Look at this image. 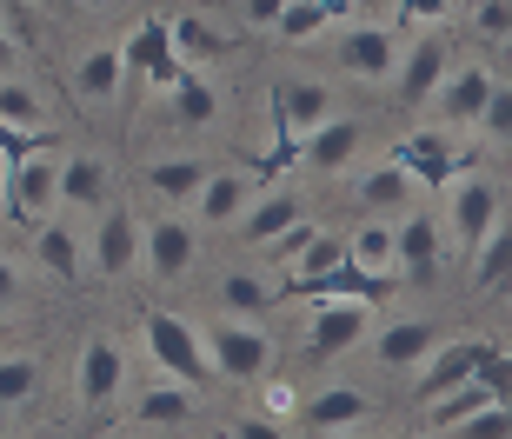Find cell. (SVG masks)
<instances>
[{"label": "cell", "mask_w": 512, "mask_h": 439, "mask_svg": "<svg viewBox=\"0 0 512 439\" xmlns=\"http://www.w3.org/2000/svg\"><path fill=\"white\" fill-rule=\"evenodd\" d=\"M280 7H286V0H247V20H253V27H273Z\"/></svg>", "instance_id": "42"}, {"label": "cell", "mask_w": 512, "mask_h": 439, "mask_svg": "<svg viewBox=\"0 0 512 439\" xmlns=\"http://www.w3.org/2000/svg\"><path fill=\"white\" fill-rule=\"evenodd\" d=\"M473 127L493 140V147H512V87H499V80H493V94H486V107H479Z\"/></svg>", "instance_id": "36"}, {"label": "cell", "mask_w": 512, "mask_h": 439, "mask_svg": "<svg viewBox=\"0 0 512 439\" xmlns=\"http://www.w3.org/2000/svg\"><path fill=\"white\" fill-rule=\"evenodd\" d=\"M147 353L153 366L167 373V380H187V386H207L213 380V360H207V340H200V326H187L180 313H147Z\"/></svg>", "instance_id": "7"}, {"label": "cell", "mask_w": 512, "mask_h": 439, "mask_svg": "<svg viewBox=\"0 0 512 439\" xmlns=\"http://www.w3.org/2000/svg\"><path fill=\"white\" fill-rule=\"evenodd\" d=\"M340 260H346V240H340V233H326V227H313V240H306V247L286 260V287L306 293L313 280H326V273L340 267Z\"/></svg>", "instance_id": "31"}, {"label": "cell", "mask_w": 512, "mask_h": 439, "mask_svg": "<svg viewBox=\"0 0 512 439\" xmlns=\"http://www.w3.org/2000/svg\"><path fill=\"white\" fill-rule=\"evenodd\" d=\"M34 267L47 273V280H67V287L87 273V233H80V220L67 207L34 220Z\"/></svg>", "instance_id": "11"}, {"label": "cell", "mask_w": 512, "mask_h": 439, "mask_svg": "<svg viewBox=\"0 0 512 439\" xmlns=\"http://www.w3.org/2000/svg\"><path fill=\"white\" fill-rule=\"evenodd\" d=\"M20 293H27V280H20V260H14V253H0V306H20Z\"/></svg>", "instance_id": "40"}, {"label": "cell", "mask_w": 512, "mask_h": 439, "mask_svg": "<svg viewBox=\"0 0 512 439\" xmlns=\"http://www.w3.org/2000/svg\"><path fill=\"white\" fill-rule=\"evenodd\" d=\"M20 67H27V40H20V27L7 14H0V80L7 74H20Z\"/></svg>", "instance_id": "39"}, {"label": "cell", "mask_w": 512, "mask_h": 439, "mask_svg": "<svg viewBox=\"0 0 512 439\" xmlns=\"http://www.w3.org/2000/svg\"><path fill=\"white\" fill-rule=\"evenodd\" d=\"M300 213H306V200L293 187H266V193H253V200H247V213L233 220V233H240L247 247H266V240H280Z\"/></svg>", "instance_id": "23"}, {"label": "cell", "mask_w": 512, "mask_h": 439, "mask_svg": "<svg viewBox=\"0 0 512 439\" xmlns=\"http://www.w3.org/2000/svg\"><path fill=\"white\" fill-rule=\"evenodd\" d=\"M486 94H493V74L479 67V60H466V67H446V80L433 87V107L446 127H473L479 107H486Z\"/></svg>", "instance_id": "22"}, {"label": "cell", "mask_w": 512, "mask_h": 439, "mask_svg": "<svg viewBox=\"0 0 512 439\" xmlns=\"http://www.w3.org/2000/svg\"><path fill=\"white\" fill-rule=\"evenodd\" d=\"M346 260L360 273H373V280H393V220L366 213L360 227H353V240H346Z\"/></svg>", "instance_id": "30"}, {"label": "cell", "mask_w": 512, "mask_h": 439, "mask_svg": "<svg viewBox=\"0 0 512 439\" xmlns=\"http://www.w3.org/2000/svg\"><path fill=\"white\" fill-rule=\"evenodd\" d=\"M446 233H453V247L473 260L479 253V240L499 227V187L486 180V173H473V167H459L453 180H446Z\"/></svg>", "instance_id": "5"}, {"label": "cell", "mask_w": 512, "mask_h": 439, "mask_svg": "<svg viewBox=\"0 0 512 439\" xmlns=\"http://www.w3.org/2000/svg\"><path fill=\"white\" fill-rule=\"evenodd\" d=\"M34 393H40V353L7 346V353H0V413H20Z\"/></svg>", "instance_id": "32"}, {"label": "cell", "mask_w": 512, "mask_h": 439, "mask_svg": "<svg viewBox=\"0 0 512 439\" xmlns=\"http://www.w3.org/2000/svg\"><path fill=\"white\" fill-rule=\"evenodd\" d=\"M200 340H207V360L220 380H266L273 373V340H266L260 320L220 313L213 326H200Z\"/></svg>", "instance_id": "4"}, {"label": "cell", "mask_w": 512, "mask_h": 439, "mask_svg": "<svg viewBox=\"0 0 512 439\" xmlns=\"http://www.w3.org/2000/svg\"><path fill=\"white\" fill-rule=\"evenodd\" d=\"M353 200H360L366 213H386V220H399V213L419 200V180L399 160H380V167H366L360 173V187H353Z\"/></svg>", "instance_id": "25"}, {"label": "cell", "mask_w": 512, "mask_h": 439, "mask_svg": "<svg viewBox=\"0 0 512 439\" xmlns=\"http://www.w3.org/2000/svg\"><path fill=\"white\" fill-rule=\"evenodd\" d=\"M114 200V167L107 153H60V207L67 213H94Z\"/></svg>", "instance_id": "19"}, {"label": "cell", "mask_w": 512, "mask_h": 439, "mask_svg": "<svg viewBox=\"0 0 512 439\" xmlns=\"http://www.w3.org/2000/svg\"><path fill=\"white\" fill-rule=\"evenodd\" d=\"M439 340H446V333H439L433 320H393L380 340H373V360L380 366H419Z\"/></svg>", "instance_id": "28"}, {"label": "cell", "mask_w": 512, "mask_h": 439, "mask_svg": "<svg viewBox=\"0 0 512 439\" xmlns=\"http://www.w3.org/2000/svg\"><path fill=\"white\" fill-rule=\"evenodd\" d=\"M193 406H200V386L160 380V386H147V393L127 406V426H140V433H173V426L193 420Z\"/></svg>", "instance_id": "21"}, {"label": "cell", "mask_w": 512, "mask_h": 439, "mask_svg": "<svg viewBox=\"0 0 512 439\" xmlns=\"http://www.w3.org/2000/svg\"><path fill=\"white\" fill-rule=\"evenodd\" d=\"M393 160L413 173L419 187H433V193L446 187L459 167H466V153L453 147V127H426V134H406V140L393 147Z\"/></svg>", "instance_id": "17"}, {"label": "cell", "mask_w": 512, "mask_h": 439, "mask_svg": "<svg viewBox=\"0 0 512 439\" xmlns=\"http://www.w3.org/2000/svg\"><path fill=\"white\" fill-rule=\"evenodd\" d=\"M493 346L486 340H439L426 360H419V380H413V393H419V406L426 400H439V393H453L459 380H473L479 373V360H486Z\"/></svg>", "instance_id": "18"}, {"label": "cell", "mask_w": 512, "mask_h": 439, "mask_svg": "<svg viewBox=\"0 0 512 439\" xmlns=\"http://www.w3.org/2000/svg\"><path fill=\"white\" fill-rule=\"evenodd\" d=\"M446 67H453V34L406 40V47H399V67H393V94L406 100V107H426L433 87L446 80Z\"/></svg>", "instance_id": "10"}, {"label": "cell", "mask_w": 512, "mask_h": 439, "mask_svg": "<svg viewBox=\"0 0 512 439\" xmlns=\"http://www.w3.org/2000/svg\"><path fill=\"white\" fill-rule=\"evenodd\" d=\"M360 140H366V127L360 120H346V114H333V120H320L313 134H300V167H313V173H346L353 167V153H360Z\"/></svg>", "instance_id": "20"}, {"label": "cell", "mask_w": 512, "mask_h": 439, "mask_svg": "<svg viewBox=\"0 0 512 439\" xmlns=\"http://www.w3.org/2000/svg\"><path fill=\"white\" fill-rule=\"evenodd\" d=\"M167 40H173V54L187 60V67H213V60L233 47L227 27H220V20H207V14H173L167 20Z\"/></svg>", "instance_id": "27"}, {"label": "cell", "mask_w": 512, "mask_h": 439, "mask_svg": "<svg viewBox=\"0 0 512 439\" xmlns=\"http://www.w3.org/2000/svg\"><path fill=\"white\" fill-rule=\"evenodd\" d=\"M439 247H446L439 213L406 207L393 220V273H406V280H433V273H439Z\"/></svg>", "instance_id": "12"}, {"label": "cell", "mask_w": 512, "mask_h": 439, "mask_svg": "<svg viewBox=\"0 0 512 439\" xmlns=\"http://www.w3.org/2000/svg\"><path fill=\"white\" fill-rule=\"evenodd\" d=\"M127 94V54H120V40H94L87 54L74 60V100L80 107H114Z\"/></svg>", "instance_id": "16"}, {"label": "cell", "mask_w": 512, "mask_h": 439, "mask_svg": "<svg viewBox=\"0 0 512 439\" xmlns=\"http://www.w3.org/2000/svg\"><path fill=\"white\" fill-rule=\"evenodd\" d=\"M80 7H114V0H80Z\"/></svg>", "instance_id": "45"}, {"label": "cell", "mask_w": 512, "mask_h": 439, "mask_svg": "<svg viewBox=\"0 0 512 439\" xmlns=\"http://www.w3.org/2000/svg\"><path fill=\"white\" fill-rule=\"evenodd\" d=\"M120 54H127V87H133V80H147V87L173 94V80L187 74V60L173 54V40H167V20H140L133 40H120Z\"/></svg>", "instance_id": "13"}, {"label": "cell", "mask_w": 512, "mask_h": 439, "mask_svg": "<svg viewBox=\"0 0 512 439\" xmlns=\"http://www.w3.org/2000/svg\"><path fill=\"white\" fill-rule=\"evenodd\" d=\"M233 433H240V439H273V433H280V426H273V420H240V426H233Z\"/></svg>", "instance_id": "43"}, {"label": "cell", "mask_w": 512, "mask_h": 439, "mask_svg": "<svg viewBox=\"0 0 512 439\" xmlns=\"http://www.w3.org/2000/svg\"><path fill=\"white\" fill-rule=\"evenodd\" d=\"M326 27H333V14H326L320 0H286L280 20H273V34H280V40H313V34H326Z\"/></svg>", "instance_id": "35"}, {"label": "cell", "mask_w": 512, "mask_h": 439, "mask_svg": "<svg viewBox=\"0 0 512 439\" xmlns=\"http://www.w3.org/2000/svg\"><path fill=\"white\" fill-rule=\"evenodd\" d=\"M333 34V60H340L346 80H360V87H393V67H399V47L406 40L386 27V20H333L326 27Z\"/></svg>", "instance_id": "1"}, {"label": "cell", "mask_w": 512, "mask_h": 439, "mask_svg": "<svg viewBox=\"0 0 512 439\" xmlns=\"http://www.w3.org/2000/svg\"><path fill=\"white\" fill-rule=\"evenodd\" d=\"M173 114L187 120V127H213V120H220V87H213L200 67H187V74L173 80Z\"/></svg>", "instance_id": "33"}, {"label": "cell", "mask_w": 512, "mask_h": 439, "mask_svg": "<svg viewBox=\"0 0 512 439\" xmlns=\"http://www.w3.org/2000/svg\"><path fill=\"white\" fill-rule=\"evenodd\" d=\"M473 34L506 47V40H512V0H479V7H473Z\"/></svg>", "instance_id": "38"}, {"label": "cell", "mask_w": 512, "mask_h": 439, "mask_svg": "<svg viewBox=\"0 0 512 439\" xmlns=\"http://www.w3.org/2000/svg\"><path fill=\"white\" fill-rule=\"evenodd\" d=\"M506 280H512V227L499 220L473 253V287H506Z\"/></svg>", "instance_id": "34"}, {"label": "cell", "mask_w": 512, "mask_h": 439, "mask_svg": "<svg viewBox=\"0 0 512 439\" xmlns=\"http://www.w3.org/2000/svg\"><path fill=\"white\" fill-rule=\"evenodd\" d=\"M200 267V227H193L180 207L140 220V273H153L160 287H180L187 273Z\"/></svg>", "instance_id": "3"}, {"label": "cell", "mask_w": 512, "mask_h": 439, "mask_svg": "<svg viewBox=\"0 0 512 439\" xmlns=\"http://www.w3.org/2000/svg\"><path fill=\"white\" fill-rule=\"evenodd\" d=\"M373 420V400H366L360 386H326L313 400L300 406V426L306 433H353V426Z\"/></svg>", "instance_id": "24"}, {"label": "cell", "mask_w": 512, "mask_h": 439, "mask_svg": "<svg viewBox=\"0 0 512 439\" xmlns=\"http://www.w3.org/2000/svg\"><path fill=\"white\" fill-rule=\"evenodd\" d=\"M54 207H60V153L47 140H34V147H20L7 160V200H0V213H14L20 227H34Z\"/></svg>", "instance_id": "2"}, {"label": "cell", "mask_w": 512, "mask_h": 439, "mask_svg": "<svg viewBox=\"0 0 512 439\" xmlns=\"http://www.w3.org/2000/svg\"><path fill=\"white\" fill-rule=\"evenodd\" d=\"M74 393H80V413H107L127 393V346L114 333H87V346L74 360Z\"/></svg>", "instance_id": "9"}, {"label": "cell", "mask_w": 512, "mask_h": 439, "mask_svg": "<svg viewBox=\"0 0 512 439\" xmlns=\"http://www.w3.org/2000/svg\"><path fill=\"white\" fill-rule=\"evenodd\" d=\"M506 54H512V40H506Z\"/></svg>", "instance_id": "46"}, {"label": "cell", "mask_w": 512, "mask_h": 439, "mask_svg": "<svg viewBox=\"0 0 512 439\" xmlns=\"http://www.w3.org/2000/svg\"><path fill=\"white\" fill-rule=\"evenodd\" d=\"M453 433H466V439H506L512 433V400H493V406H479V413H466Z\"/></svg>", "instance_id": "37"}, {"label": "cell", "mask_w": 512, "mask_h": 439, "mask_svg": "<svg viewBox=\"0 0 512 439\" xmlns=\"http://www.w3.org/2000/svg\"><path fill=\"white\" fill-rule=\"evenodd\" d=\"M366 333H373V300H360V293H326L306 313V353L313 360H340Z\"/></svg>", "instance_id": "6"}, {"label": "cell", "mask_w": 512, "mask_h": 439, "mask_svg": "<svg viewBox=\"0 0 512 439\" xmlns=\"http://www.w3.org/2000/svg\"><path fill=\"white\" fill-rule=\"evenodd\" d=\"M87 273H100V280H127V273H140V213H133V207H120V200L94 207Z\"/></svg>", "instance_id": "8"}, {"label": "cell", "mask_w": 512, "mask_h": 439, "mask_svg": "<svg viewBox=\"0 0 512 439\" xmlns=\"http://www.w3.org/2000/svg\"><path fill=\"white\" fill-rule=\"evenodd\" d=\"M260 193V180H253L247 167H213L207 180H200V193H193V227H233L240 213H247V200Z\"/></svg>", "instance_id": "15"}, {"label": "cell", "mask_w": 512, "mask_h": 439, "mask_svg": "<svg viewBox=\"0 0 512 439\" xmlns=\"http://www.w3.org/2000/svg\"><path fill=\"white\" fill-rule=\"evenodd\" d=\"M0 200H7V153H0Z\"/></svg>", "instance_id": "44"}, {"label": "cell", "mask_w": 512, "mask_h": 439, "mask_svg": "<svg viewBox=\"0 0 512 439\" xmlns=\"http://www.w3.org/2000/svg\"><path fill=\"white\" fill-rule=\"evenodd\" d=\"M207 173L213 167L200 160V153H167V160H147V193L160 200V207H187Z\"/></svg>", "instance_id": "26"}, {"label": "cell", "mask_w": 512, "mask_h": 439, "mask_svg": "<svg viewBox=\"0 0 512 439\" xmlns=\"http://www.w3.org/2000/svg\"><path fill=\"white\" fill-rule=\"evenodd\" d=\"M399 14H406V20H446V14H453V0H399Z\"/></svg>", "instance_id": "41"}, {"label": "cell", "mask_w": 512, "mask_h": 439, "mask_svg": "<svg viewBox=\"0 0 512 439\" xmlns=\"http://www.w3.org/2000/svg\"><path fill=\"white\" fill-rule=\"evenodd\" d=\"M273 300H280V287H273L266 273H253V267H227L220 273V313L260 320V313H273Z\"/></svg>", "instance_id": "29"}, {"label": "cell", "mask_w": 512, "mask_h": 439, "mask_svg": "<svg viewBox=\"0 0 512 439\" xmlns=\"http://www.w3.org/2000/svg\"><path fill=\"white\" fill-rule=\"evenodd\" d=\"M320 120H333V87L313 74H286L280 87H273V127H280L286 140L313 134Z\"/></svg>", "instance_id": "14"}]
</instances>
